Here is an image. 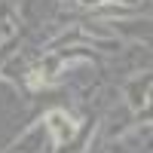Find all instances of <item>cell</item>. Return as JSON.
Returning a JSON list of instances; mask_svg holds the SVG:
<instances>
[{"label":"cell","instance_id":"obj_1","mask_svg":"<svg viewBox=\"0 0 153 153\" xmlns=\"http://www.w3.org/2000/svg\"><path fill=\"white\" fill-rule=\"evenodd\" d=\"M46 126L52 129V138H55L58 144H65L68 138H74V132H76L74 120L68 117L65 110H49V113H46Z\"/></svg>","mask_w":153,"mask_h":153},{"label":"cell","instance_id":"obj_2","mask_svg":"<svg viewBox=\"0 0 153 153\" xmlns=\"http://www.w3.org/2000/svg\"><path fill=\"white\" fill-rule=\"evenodd\" d=\"M83 6H95V3H101V0H80Z\"/></svg>","mask_w":153,"mask_h":153}]
</instances>
